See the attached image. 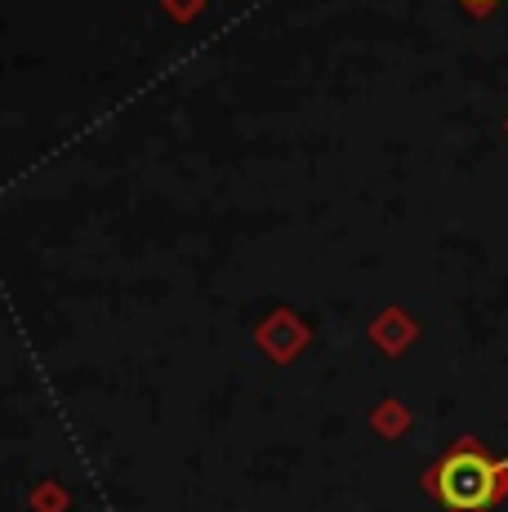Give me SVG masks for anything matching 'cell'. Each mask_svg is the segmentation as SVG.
Returning <instances> with one entry per match:
<instances>
[{"instance_id": "obj_2", "label": "cell", "mask_w": 508, "mask_h": 512, "mask_svg": "<svg viewBox=\"0 0 508 512\" xmlns=\"http://www.w3.org/2000/svg\"><path fill=\"white\" fill-rule=\"evenodd\" d=\"M464 5H473V9H486V5H495V0H464Z\"/></svg>"}, {"instance_id": "obj_1", "label": "cell", "mask_w": 508, "mask_h": 512, "mask_svg": "<svg viewBox=\"0 0 508 512\" xmlns=\"http://www.w3.org/2000/svg\"><path fill=\"white\" fill-rule=\"evenodd\" d=\"M428 486L451 512H486L508 486V459H491L477 446H455L433 468Z\"/></svg>"}]
</instances>
